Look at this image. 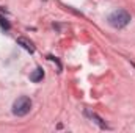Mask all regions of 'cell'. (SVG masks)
I'll return each mask as SVG.
<instances>
[{
  "instance_id": "6da1fadb",
  "label": "cell",
  "mask_w": 135,
  "mask_h": 133,
  "mask_svg": "<svg viewBox=\"0 0 135 133\" xmlns=\"http://www.w3.org/2000/svg\"><path fill=\"white\" fill-rule=\"evenodd\" d=\"M107 21L113 28H124L131 22V14L126 9H115L113 13H110Z\"/></svg>"
},
{
  "instance_id": "7a4b0ae2",
  "label": "cell",
  "mask_w": 135,
  "mask_h": 133,
  "mask_svg": "<svg viewBox=\"0 0 135 133\" xmlns=\"http://www.w3.org/2000/svg\"><path fill=\"white\" fill-rule=\"evenodd\" d=\"M30 108H32V100H30V97L21 96V97H17V99L14 100V103H13V114L22 117V116H25V114L30 113Z\"/></svg>"
},
{
  "instance_id": "5b68a950",
  "label": "cell",
  "mask_w": 135,
  "mask_h": 133,
  "mask_svg": "<svg viewBox=\"0 0 135 133\" xmlns=\"http://www.w3.org/2000/svg\"><path fill=\"white\" fill-rule=\"evenodd\" d=\"M0 25H2L5 30H9V22H8L3 16H0Z\"/></svg>"
},
{
  "instance_id": "277c9868",
  "label": "cell",
  "mask_w": 135,
  "mask_h": 133,
  "mask_svg": "<svg viewBox=\"0 0 135 133\" xmlns=\"http://www.w3.org/2000/svg\"><path fill=\"white\" fill-rule=\"evenodd\" d=\"M17 44L19 45H22L27 52H30V53H33L35 52V47H33V44L27 39V38H17Z\"/></svg>"
},
{
  "instance_id": "3957f363",
  "label": "cell",
  "mask_w": 135,
  "mask_h": 133,
  "mask_svg": "<svg viewBox=\"0 0 135 133\" xmlns=\"http://www.w3.org/2000/svg\"><path fill=\"white\" fill-rule=\"evenodd\" d=\"M44 78V70L41 69V67H36L33 72L30 74V80L33 81V83H38V81H41Z\"/></svg>"
}]
</instances>
